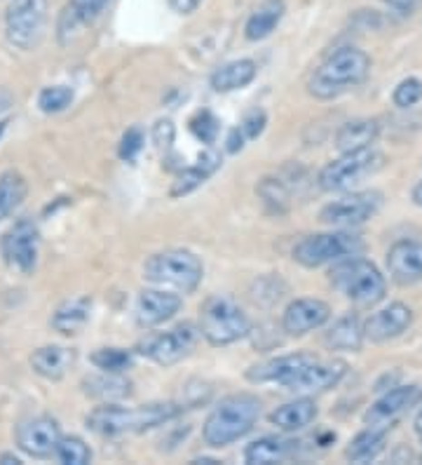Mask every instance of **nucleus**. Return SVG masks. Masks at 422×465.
I'll use <instances>...</instances> for the list:
<instances>
[{
    "instance_id": "obj_17",
    "label": "nucleus",
    "mask_w": 422,
    "mask_h": 465,
    "mask_svg": "<svg viewBox=\"0 0 422 465\" xmlns=\"http://www.w3.org/2000/svg\"><path fill=\"white\" fill-rule=\"evenodd\" d=\"M413 324V311L401 301H394L383 311H376L371 318H366L361 322L364 327V341H371V343H385V341H392L397 336L406 334L411 330Z\"/></svg>"
},
{
    "instance_id": "obj_13",
    "label": "nucleus",
    "mask_w": 422,
    "mask_h": 465,
    "mask_svg": "<svg viewBox=\"0 0 422 465\" xmlns=\"http://www.w3.org/2000/svg\"><path fill=\"white\" fill-rule=\"evenodd\" d=\"M348 374V364L343 360H319L315 355H309L308 362L293 374L289 381L287 391L293 395H319L331 388H336L343 376Z\"/></svg>"
},
{
    "instance_id": "obj_27",
    "label": "nucleus",
    "mask_w": 422,
    "mask_h": 465,
    "mask_svg": "<svg viewBox=\"0 0 422 465\" xmlns=\"http://www.w3.org/2000/svg\"><path fill=\"white\" fill-rule=\"evenodd\" d=\"M221 167V153H216L214 148L209 146L204 153H200L195 165L183 167L181 174L176 176L174 186H172V198H179V195H188L191 191H195L197 186H202L209 176L214 174Z\"/></svg>"
},
{
    "instance_id": "obj_16",
    "label": "nucleus",
    "mask_w": 422,
    "mask_h": 465,
    "mask_svg": "<svg viewBox=\"0 0 422 465\" xmlns=\"http://www.w3.org/2000/svg\"><path fill=\"white\" fill-rule=\"evenodd\" d=\"M183 306V299L176 292L160 290V287H151V290H143L136 299V324L143 327V330H152V327H160V324L169 322L174 318L176 312Z\"/></svg>"
},
{
    "instance_id": "obj_43",
    "label": "nucleus",
    "mask_w": 422,
    "mask_h": 465,
    "mask_svg": "<svg viewBox=\"0 0 422 465\" xmlns=\"http://www.w3.org/2000/svg\"><path fill=\"white\" fill-rule=\"evenodd\" d=\"M389 5V10H394L397 15H401V17H408V15H413V12L417 10V5H420V0H385Z\"/></svg>"
},
{
    "instance_id": "obj_44",
    "label": "nucleus",
    "mask_w": 422,
    "mask_h": 465,
    "mask_svg": "<svg viewBox=\"0 0 422 465\" xmlns=\"http://www.w3.org/2000/svg\"><path fill=\"white\" fill-rule=\"evenodd\" d=\"M244 142H247V139H244L242 130H240V127H232L228 139H225V151H228V153H240L244 148Z\"/></svg>"
},
{
    "instance_id": "obj_6",
    "label": "nucleus",
    "mask_w": 422,
    "mask_h": 465,
    "mask_svg": "<svg viewBox=\"0 0 422 465\" xmlns=\"http://www.w3.org/2000/svg\"><path fill=\"white\" fill-rule=\"evenodd\" d=\"M200 334L207 339L209 346H232L244 336L251 334V320L247 312L228 296H214L200 311Z\"/></svg>"
},
{
    "instance_id": "obj_42",
    "label": "nucleus",
    "mask_w": 422,
    "mask_h": 465,
    "mask_svg": "<svg viewBox=\"0 0 422 465\" xmlns=\"http://www.w3.org/2000/svg\"><path fill=\"white\" fill-rule=\"evenodd\" d=\"M152 142L158 148H169L174 143V123L172 120H158L152 127Z\"/></svg>"
},
{
    "instance_id": "obj_40",
    "label": "nucleus",
    "mask_w": 422,
    "mask_h": 465,
    "mask_svg": "<svg viewBox=\"0 0 422 465\" xmlns=\"http://www.w3.org/2000/svg\"><path fill=\"white\" fill-rule=\"evenodd\" d=\"M141 148H143V132H141L139 127H130V130L123 134V139H120V158L127 160V163H134L136 155L141 153Z\"/></svg>"
},
{
    "instance_id": "obj_29",
    "label": "nucleus",
    "mask_w": 422,
    "mask_h": 465,
    "mask_svg": "<svg viewBox=\"0 0 422 465\" xmlns=\"http://www.w3.org/2000/svg\"><path fill=\"white\" fill-rule=\"evenodd\" d=\"M90 296H75V299L64 301L62 306L54 311V315H52V327L64 336L78 334L84 324H87V320H90Z\"/></svg>"
},
{
    "instance_id": "obj_20",
    "label": "nucleus",
    "mask_w": 422,
    "mask_h": 465,
    "mask_svg": "<svg viewBox=\"0 0 422 465\" xmlns=\"http://www.w3.org/2000/svg\"><path fill=\"white\" fill-rule=\"evenodd\" d=\"M309 352H293V355H280V358H270L265 362L253 364L249 367L247 379L251 383H277V386H287L293 374L308 362Z\"/></svg>"
},
{
    "instance_id": "obj_30",
    "label": "nucleus",
    "mask_w": 422,
    "mask_h": 465,
    "mask_svg": "<svg viewBox=\"0 0 422 465\" xmlns=\"http://www.w3.org/2000/svg\"><path fill=\"white\" fill-rule=\"evenodd\" d=\"M385 444H388V428L366 426V430L349 440L345 447V459L352 463H368L383 454Z\"/></svg>"
},
{
    "instance_id": "obj_15",
    "label": "nucleus",
    "mask_w": 422,
    "mask_h": 465,
    "mask_svg": "<svg viewBox=\"0 0 422 465\" xmlns=\"http://www.w3.org/2000/svg\"><path fill=\"white\" fill-rule=\"evenodd\" d=\"M422 398V386H394L383 398H378L366 409L364 423L371 428H392L411 407H416Z\"/></svg>"
},
{
    "instance_id": "obj_12",
    "label": "nucleus",
    "mask_w": 422,
    "mask_h": 465,
    "mask_svg": "<svg viewBox=\"0 0 422 465\" xmlns=\"http://www.w3.org/2000/svg\"><path fill=\"white\" fill-rule=\"evenodd\" d=\"M3 259L10 268L22 275H31L38 268L40 256V231L38 223L28 216H22L19 222L12 223L0 242Z\"/></svg>"
},
{
    "instance_id": "obj_47",
    "label": "nucleus",
    "mask_w": 422,
    "mask_h": 465,
    "mask_svg": "<svg viewBox=\"0 0 422 465\" xmlns=\"http://www.w3.org/2000/svg\"><path fill=\"white\" fill-rule=\"evenodd\" d=\"M411 198H413V203H416L417 207H420V210H422V182L416 183V188H413Z\"/></svg>"
},
{
    "instance_id": "obj_33",
    "label": "nucleus",
    "mask_w": 422,
    "mask_h": 465,
    "mask_svg": "<svg viewBox=\"0 0 422 465\" xmlns=\"http://www.w3.org/2000/svg\"><path fill=\"white\" fill-rule=\"evenodd\" d=\"M28 193V183L19 172L10 170L0 174V222H5L17 210Z\"/></svg>"
},
{
    "instance_id": "obj_36",
    "label": "nucleus",
    "mask_w": 422,
    "mask_h": 465,
    "mask_svg": "<svg viewBox=\"0 0 422 465\" xmlns=\"http://www.w3.org/2000/svg\"><path fill=\"white\" fill-rule=\"evenodd\" d=\"M74 97H75L74 87H68V85L43 87L38 94V108L47 115L62 114V111H66V108L71 106Z\"/></svg>"
},
{
    "instance_id": "obj_38",
    "label": "nucleus",
    "mask_w": 422,
    "mask_h": 465,
    "mask_svg": "<svg viewBox=\"0 0 422 465\" xmlns=\"http://www.w3.org/2000/svg\"><path fill=\"white\" fill-rule=\"evenodd\" d=\"M422 99V80L420 78H404L399 85L394 87L392 92V102L394 106L399 108H411L416 106L417 102Z\"/></svg>"
},
{
    "instance_id": "obj_21",
    "label": "nucleus",
    "mask_w": 422,
    "mask_h": 465,
    "mask_svg": "<svg viewBox=\"0 0 422 465\" xmlns=\"http://www.w3.org/2000/svg\"><path fill=\"white\" fill-rule=\"evenodd\" d=\"M108 0H68L59 17V38L71 43L84 26H90L106 10Z\"/></svg>"
},
{
    "instance_id": "obj_19",
    "label": "nucleus",
    "mask_w": 422,
    "mask_h": 465,
    "mask_svg": "<svg viewBox=\"0 0 422 465\" xmlns=\"http://www.w3.org/2000/svg\"><path fill=\"white\" fill-rule=\"evenodd\" d=\"M389 278L401 287L422 282V242L420 240H399L388 252Z\"/></svg>"
},
{
    "instance_id": "obj_41",
    "label": "nucleus",
    "mask_w": 422,
    "mask_h": 465,
    "mask_svg": "<svg viewBox=\"0 0 422 465\" xmlns=\"http://www.w3.org/2000/svg\"><path fill=\"white\" fill-rule=\"evenodd\" d=\"M265 125H268V115H265V111H260V108H253V111H249V114L244 115L240 130H242L244 139H247V142H251V139H259V136L263 134Z\"/></svg>"
},
{
    "instance_id": "obj_8",
    "label": "nucleus",
    "mask_w": 422,
    "mask_h": 465,
    "mask_svg": "<svg viewBox=\"0 0 422 465\" xmlns=\"http://www.w3.org/2000/svg\"><path fill=\"white\" fill-rule=\"evenodd\" d=\"M50 22L47 0H10L5 12V38L12 47L31 52L43 43Z\"/></svg>"
},
{
    "instance_id": "obj_45",
    "label": "nucleus",
    "mask_w": 422,
    "mask_h": 465,
    "mask_svg": "<svg viewBox=\"0 0 422 465\" xmlns=\"http://www.w3.org/2000/svg\"><path fill=\"white\" fill-rule=\"evenodd\" d=\"M167 5L176 12V15H192L197 7L202 5V0H167Z\"/></svg>"
},
{
    "instance_id": "obj_48",
    "label": "nucleus",
    "mask_w": 422,
    "mask_h": 465,
    "mask_svg": "<svg viewBox=\"0 0 422 465\" xmlns=\"http://www.w3.org/2000/svg\"><path fill=\"white\" fill-rule=\"evenodd\" d=\"M0 463H3V465H22V460H19L17 456L3 454V456H0Z\"/></svg>"
},
{
    "instance_id": "obj_7",
    "label": "nucleus",
    "mask_w": 422,
    "mask_h": 465,
    "mask_svg": "<svg viewBox=\"0 0 422 465\" xmlns=\"http://www.w3.org/2000/svg\"><path fill=\"white\" fill-rule=\"evenodd\" d=\"M364 252V240L357 232L340 228V231L315 232L305 235L303 240L296 242L291 256L293 262L305 268H319L327 263L343 262L349 256H359Z\"/></svg>"
},
{
    "instance_id": "obj_26",
    "label": "nucleus",
    "mask_w": 422,
    "mask_h": 465,
    "mask_svg": "<svg viewBox=\"0 0 422 465\" xmlns=\"http://www.w3.org/2000/svg\"><path fill=\"white\" fill-rule=\"evenodd\" d=\"M259 75V66L253 59H235V62L223 64L211 74V87L219 94H228V92L242 90V87L251 85L253 80Z\"/></svg>"
},
{
    "instance_id": "obj_23",
    "label": "nucleus",
    "mask_w": 422,
    "mask_h": 465,
    "mask_svg": "<svg viewBox=\"0 0 422 465\" xmlns=\"http://www.w3.org/2000/svg\"><path fill=\"white\" fill-rule=\"evenodd\" d=\"M78 360L75 348L68 346H43L31 355V369L35 374L47 381H59L71 371V367Z\"/></svg>"
},
{
    "instance_id": "obj_28",
    "label": "nucleus",
    "mask_w": 422,
    "mask_h": 465,
    "mask_svg": "<svg viewBox=\"0 0 422 465\" xmlns=\"http://www.w3.org/2000/svg\"><path fill=\"white\" fill-rule=\"evenodd\" d=\"M378 134H380V125L376 118H357L345 123L336 134V148L340 153H349V151H361L376 143Z\"/></svg>"
},
{
    "instance_id": "obj_46",
    "label": "nucleus",
    "mask_w": 422,
    "mask_h": 465,
    "mask_svg": "<svg viewBox=\"0 0 422 465\" xmlns=\"http://www.w3.org/2000/svg\"><path fill=\"white\" fill-rule=\"evenodd\" d=\"M413 430H416L417 440L422 442V409L416 414V419H413Z\"/></svg>"
},
{
    "instance_id": "obj_4",
    "label": "nucleus",
    "mask_w": 422,
    "mask_h": 465,
    "mask_svg": "<svg viewBox=\"0 0 422 465\" xmlns=\"http://www.w3.org/2000/svg\"><path fill=\"white\" fill-rule=\"evenodd\" d=\"M329 282L338 294L352 301L359 308H371L388 294V280L376 263L361 256H349L329 271Z\"/></svg>"
},
{
    "instance_id": "obj_25",
    "label": "nucleus",
    "mask_w": 422,
    "mask_h": 465,
    "mask_svg": "<svg viewBox=\"0 0 422 465\" xmlns=\"http://www.w3.org/2000/svg\"><path fill=\"white\" fill-rule=\"evenodd\" d=\"M287 12V3L284 0H263L256 10L249 15L247 24H244V38L249 43H259L272 35V31L280 26Z\"/></svg>"
},
{
    "instance_id": "obj_35",
    "label": "nucleus",
    "mask_w": 422,
    "mask_h": 465,
    "mask_svg": "<svg viewBox=\"0 0 422 465\" xmlns=\"http://www.w3.org/2000/svg\"><path fill=\"white\" fill-rule=\"evenodd\" d=\"M54 456L62 460L64 465H87L92 460V449L90 444L80 440L75 435H62L59 444H56Z\"/></svg>"
},
{
    "instance_id": "obj_3",
    "label": "nucleus",
    "mask_w": 422,
    "mask_h": 465,
    "mask_svg": "<svg viewBox=\"0 0 422 465\" xmlns=\"http://www.w3.org/2000/svg\"><path fill=\"white\" fill-rule=\"evenodd\" d=\"M371 71V57L359 47H340L329 54L315 74L309 75L308 92L315 99L329 102L359 87Z\"/></svg>"
},
{
    "instance_id": "obj_5",
    "label": "nucleus",
    "mask_w": 422,
    "mask_h": 465,
    "mask_svg": "<svg viewBox=\"0 0 422 465\" xmlns=\"http://www.w3.org/2000/svg\"><path fill=\"white\" fill-rule=\"evenodd\" d=\"M204 278L200 256L191 250H164L143 263V280L160 290L192 294Z\"/></svg>"
},
{
    "instance_id": "obj_10",
    "label": "nucleus",
    "mask_w": 422,
    "mask_h": 465,
    "mask_svg": "<svg viewBox=\"0 0 422 465\" xmlns=\"http://www.w3.org/2000/svg\"><path fill=\"white\" fill-rule=\"evenodd\" d=\"M200 339H202V334H200V327L195 322H181L169 331L146 334V339L139 341L136 352L151 362L160 364V367H172V364H179L191 358Z\"/></svg>"
},
{
    "instance_id": "obj_31",
    "label": "nucleus",
    "mask_w": 422,
    "mask_h": 465,
    "mask_svg": "<svg viewBox=\"0 0 422 465\" xmlns=\"http://www.w3.org/2000/svg\"><path fill=\"white\" fill-rule=\"evenodd\" d=\"M361 343H364V327H361V320L355 312L336 320L331 330L327 331V346L331 351L357 352L361 351Z\"/></svg>"
},
{
    "instance_id": "obj_22",
    "label": "nucleus",
    "mask_w": 422,
    "mask_h": 465,
    "mask_svg": "<svg viewBox=\"0 0 422 465\" xmlns=\"http://www.w3.org/2000/svg\"><path fill=\"white\" fill-rule=\"evenodd\" d=\"M319 416V409H317V402L308 395H299L291 402L281 404L272 411L268 419H270L272 426L281 432H299L305 430L308 426H312Z\"/></svg>"
},
{
    "instance_id": "obj_14",
    "label": "nucleus",
    "mask_w": 422,
    "mask_h": 465,
    "mask_svg": "<svg viewBox=\"0 0 422 465\" xmlns=\"http://www.w3.org/2000/svg\"><path fill=\"white\" fill-rule=\"evenodd\" d=\"M15 440H17L19 451L31 459H50L62 440V428L52 416H31L19 423Z\"/></svg>"
},
{
    "instance_id": "obj_37",
    "label": "nucleus",
    "mask_w": 422,
    "mask_h": 465,
    "mask_svg": "<svg viewBox=\"0 0 422 465\" xmlns=\"http://www.w3.org/2000/svg\"><path fill=\"white\" fill-rule=\"evenodd\" d=\"M191 132L202 143H207V146H214L216 136H219V132H221V125L211 111H197V114L191 118Z\"/></svg>"
},
{
    "instance_id": "obj_11",
    "label": "nucleus",
    "mask_w": 422,
    "mask_h": 465,
    "mask_svg": "<svg viewBox=\"0 0 422 465\" xmlns=\"http://www.w3.org/2000/svg\"><path fill=\"white\" fill-rule=\"evenodd\" d=\"M380 207H383V193L378 191L348 193L324 204L319 212V222L331 228H355L373 219Z\"/></svg>"
},
{
    "instance_id": "obj_1",
    "label": "nucleus",
    "mask_w": 422,
    "mask_h": 465,
    "mask_svg": "<svg viewBox=\"0 0 422 465\" xmlns=\"http://www.w3.org/2000/svg\"><path fill=\"white\" fill-rule=\"evenodd\" d=\"M186 404L151 402L139 407H123L118 402H106L92 409L84 423L99 437H123L160 428L169 420L179 419L186 411Z\"/></svg>"
},
{
    "instance_id": "obj_24",
    "label": "nucleus",
    "mask_w": 422,
    "mask_h": 465,
    "mask_svg": "<svg viewBox=\"0 0 422 465\" xmlns=\"http://www.w3.org/2000/svg\"><path fill=\"white\" fill-rule=\"evenodd\" d=\"M84 395L92 400H99L102 404L120 402V400L132 395V381L118 371H99L94 376H87L83 381Z\"/></svg>"
},
{
    "instance_id": "obj_34",
    "label": "nucleus",
    "mask_w": 422,
    "mask_h": 465,
    "mask_svg": "<svg viewBox=\"0 0 422 465\" xmlns=\"http://www.w3.org/2000/svg\"><path fill=\"white\" fill-rule=\"evenodd\" d=\"M90 362L99 371H118V374H124L134 364V351H127V348H96L92 352Z\"/></svg>"
},
{
    "instance_id": "obj_2",
    "label": "nucleus",
    "mask_w": 422,
    "mask_h": 465,
    "mask_svg": "<svg viewBox=\"0 0 422 465\" xmlns=\"http://www.w3.org/2000/svg\"><path fill=\"white\" fill-rule=\"evenodd\" d=\"M260 400L251 392H232L225 395L211 411L202 426V437L207 447L223 449L240 442L253 430L260 419Z\"/></svg>"
},
{
    "instance_id": "obj_32",
    "label": "nucleus",
    "mask_w": 422,
    "mask_h": 465,
    "mask_svg": "<svg viewBox=\"0 0 422 465\" xmlns=\"http://www.w3.org/2000/svg\"><path fill=\"white\" fill-rule=\"evenodd\" d=\"M293 454V442L281 440V437H260L253 440L247 449H244V460L249 465H268V463H281Z\"/></svg>"
},
{
    "instance_id": "obj_9",
    "label": "nucleus",
    "mask_w": 422,
    "mask_h": 465,
    "mask_svg": "<svg viewBox=\"0 0 422 465\" xmlns=\"http://www.w3.org/2000/svg\"><path fill=\"white\" fill-rule=\"evenodd\" d=\"M383 165L385 155L373 146L361 148V151H349V153H340V158L331 160L319 172L317 182H319L321 191L338 193V191H348V188L357 186L364 179L373 176L378 170H383Z\"/></svg>"
},
{
    "instance_id": "obj_18",
    "label": "nucleus",
    "mask_w": 422,
    "mask_h": 465,
    "mask_svg": "<svg viewBox=\"0 0 422 465\" xmlns=\"http://www.w3.org/2000/svg\"><path fill=\"white\" fill-rule=\"evenodd\" d=\"M331 320V306L321 299H296L291 301L281 315V330L289 336H305L309 331L321 330Z\"/></svg>"
},
{
    "instance_id": "obj_39",
    "label": "nucleus",
    "mask_w": 422,
    "mask_h": 465,
    "mask_svg": "<svg viewBox=\"0 0 422 465\" xmlns=\"http://www.w3.org/2000/svg\"><path fill=\"white\" fill-rule=\"evenodd\" d=\"M259 195L265 200L268 204H272L277 212H284L287 210V203H289V193L284 183L280 179H263L259 186Z\"/></svg>"
}]
</instances>
